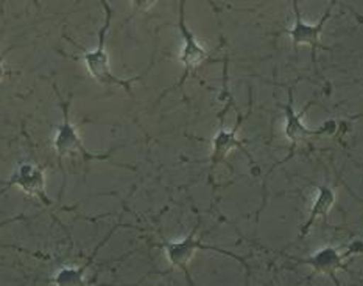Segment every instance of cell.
<instances>
[{"label":"cell","mask_w":363,"mask_h":286,"mask_svg":"<svg viewBox=\"0 0 363 286\" xmlns=\"http://www.w3.org/2000/svg\"><path fill=\"white\" fill-rule=\"evenodd\" d=\"M342 253L345 260H348L354 256H363V240H354Z\"/></svg>","instance_id":"obj_12"},{"label":"cell","mask_w":363,"mask_h":286,"mask_svg":"<svg viewBox=\"0 0 363 286\" xmlns=\"http://www.w3.org/2000/svg\"><path fill=\"white\" fill-rule=\"evenodd\" d=\"M6 75V70H5V57L2 53H0V83L4 81V78Z\"/></svg>","instance_id":"obj_13"},{"label":"cell","mask_w":363,"mask_h":286,"mask_svg":"<svg viewBox=\"0 0 363 286\" xmlns=\"http://www.w3.org/2000/svg\"><path fill=\"white\" fill-rule=\"evenodd\" d=\"M335 200H337V196H335V192L333 187L318 185V193H317V196H315V201L311 207L309 217H307L301 230H299L298 240H303V238H306V235L311 232L313 224L317 222V219L328 218L329 212L334 207Z\"/></svg>","instance_id":"obj_9"},{"label":"cell","mask_w":363,"mask_h":286,"mask_svg":"<svg viewBox=\"0 0 363 286\" xmlns=\"http://www.w3.org/2000/svg\"><path fill=\"white\" fill-rule=\"evenodd\" d=\"M111 235H113V232L108 234L105 240L97 246L96 251H94V253L86 265L78 266V268H61L60 271H57V274H55L52 279L53 286H86V273H88V269L92 265L94 258H96L99 249L108 241V238Z\"/></svg>","instance_id":"obj_11"},{"label":"cell","mask_w":363,"mask_h":286,"mask_svg":"<svg viewBox=\"0 0 363 286\" xmlns=\"http://www.w3.org/2000/svg\"><path fill=\"white\" fill-rule=\"evenodd\" d=\"M295 10V25L290 30H287V35L291 39V44H294V50H296L299 45H309L312 49V61L313 64L317 62V50L323 49V45L320 42V38L323 30H325V25L328 23L329 18L333 16V8L335 6V2H330L329 6L326 8L325 14L321 16L320 21L317 23H307L301 11H299V6L296 2L291 4Z\"/></svg>","instance_id":"obj_4"},{"label":"cell","mask_w":363,"mask_h":286,"mask_svg":"<svg viewBox=\"0 0 363 286\" xmlns=\"http://www.w3.org/2000/svg\"><path fill=\"white\" fill-rule=\"evenodd\" d=\"M184 8H186V4L181 2L178 30H179L181 38H183V49H181V53H179V62L184 67V75L181 78L179 86H183L186 79L191 76L204 61L209 59V52L206 47H203V44L199 41V38L195 36L194 31L187 27Z\"/></svg>","instance_id":"obj_6"},{"label":"cell","mask_w":363,"mask_h":286,"mask_svg":"<svg viewBox=\"0 0 363 286\" xmlns=\"http://www.w3.org/2000/svg\"><path fill=\"white\" fill-rule=\"evenodd\" d=\"M196 229H199V227H195L192 232L184 238V240H181V241H167V243L162 244L165 256H167L169 263L173 268L183 269V271L187 274V266H189V263H191V260L194 258L196 251L217 252V253H222V256L235 258L238 261H242V263H243V258L238 257L233 252H228V251H223V249L214 248V246L204 244L201 241V238L196 236Z\"/></svg>","instance_id":"obj_5"},{"label":"cell","mask_w":363,"mask_h":286,"mask_svg":"<svg viewBox=\"0 0 363 286\" xmlns=\"http://www.w3.org/2000/svg\"><path fill=\"white\" fill-rule=\"evenodd\" d=\"M101 6L105 10V23L101 25L100 31H99V44L94 50L91 52H84L83 55H66V57L72 58L75 61H83L86 70L91 75V78L94 81L104 86H117L122 87L130 95H133L131 92V86L133 83L139 81L142 78V75L139 76H133L130 79H123L121 76H117L114 72L111 70V62H109V55L106 50V36L109 27H111V21H113V8L109 6L106 2H101Z\"/></svg>","instance_id":"obj_1"},{"label":"cell","mask_w":363,"mask_h":286,"mask_svg":"<svg viewBox=\"0 0 363 286\" xmlns=\"http://www.w3.org/2000/svg\"><path fill=\"white\" fill-rule=\"evenodd\" d=\"M23 218H26V217H23V214H19V217H14V218H10V219H6V221H2V222H0V229L5 227L6 224H10V222L19 221V219H23Z\"/></svg>","instance_id":"obj_14"},{"label":"cell","mask_w":363,"mask_h":286,"mask_svg":"<svg viewBox=\"0 0 363 286\" xmlns=\"http://www.w3.org/2000/svg\"><path fill=\"white\" fill-rule=\"evenodd\" d=\"M286 110V137L291 142V145H296V143L303 142L307 137H315V136H323L326 132H333L335 128L334 122H326L320 126L318 130H311L307 128L306 123L303 122V114H298L295 110V103H294V89H289V103L284 106Z\"/></svg>","instance_id":"obj_7"},{"label":"cell","mask_w":363,"mask_h":286,"mask_svg":"<svg viewBox=\"0 0 363 286\" xmlns=\"http://www.w3.org/2000/svg\"><path fill=\"white\" fill-rule=\"evenodd\" d=\"M359 21H360V22H363V18H360V16H359Z\"/></svg>","instance_id":"obj_15"},{"label":"cell","mask_w":363,"mask_h":286,"mask_svg":"<svg viewBox=\"0 0 363 286\" xmlns=\"http://www.w3.org/2000/svg\"><path fill=\"white\" fill-rule=\"evenodd\" d=\"M242 122H243V118L239 117V120H238V123H235L233 130L222 128L216 134L214 139H212V153H211L212 166L222 164L226 159V156L230 154L234 148L243 149V142L238 136Z\"/></svg>","instance_id":"obj_10"},{"label":"cell","mask_w":363,"mask_h":286,"mask_svg":"<svg viewBox=\"0 0 363 286\" xmlns=\"http://www.w3.org/2000/svg\"><path fill=\"white\" fill-rule=\"evenodd\" d=\"M16 187L19 188L28 196H33L36 200L41 201L47 207H50L53 204L50 196L47 195V184H45V171L43 166L38 164H21L14 168L11 173L10 179L4 184V190L0 193H4L6 188Z\"/></svg>","instance_id":"obj_3"},{"label":"cell","mask_w":363,"mask_h":286,"mask_svg":"<svg viewBox=\"0 0 363 286\" xmlns=\"http://www.w3.org/2000/svg\"><path fill=\"white\" fill-rule=\"evenodd\" d=\"M299 263L311 266L315 274L329 275L333 279L335 286H340V282L337 279L338 271H348V268L345 266L343 253L338 251L334 246H328V248L320 249L317 253H313L311 257L298 258Z\"/></svg>","instance_id":"obj_8"},{"label":"cell","mask_w":363,"mask_h":286,"mask_svg":"<svg viewBox=\"0 0 363 286\" xmlns=\"http://www.w3.org/2000/svg\"><path fill=\"white\" fill-rule=\"evenodd\" d=\"M55 91L58 93V89L55 87ZM60 97V108L62 113V122L58 125L57 132L53 136V149L57 153V157L65 159L69 156H82L86 162L89 161H100V159H108L109 154H97L92 153L83 143L80 134H78L77 126L70 122V100H62L61 95Z\"/></svg>","instance_id":"obj_2"}]
</instances>
